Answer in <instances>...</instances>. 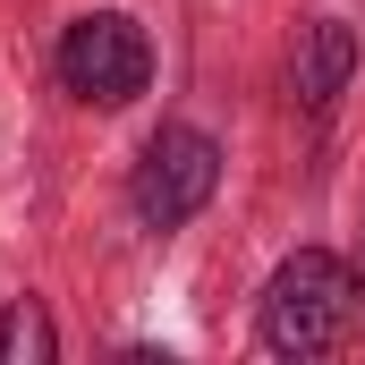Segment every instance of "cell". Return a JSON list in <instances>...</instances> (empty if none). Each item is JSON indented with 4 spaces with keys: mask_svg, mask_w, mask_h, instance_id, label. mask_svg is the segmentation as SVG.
<instances>
[{
    "mask_svg": "<svg viewBox=\"0 0 365 365\" xmlns=\"http://www.w3.org/2000/svg\"><path fill=\"white\" fill-rule=\"evenodd\" d=\"M357 314H365V280L340 247H297L280 255L264 297H255V349L289 365H314V357H340L357 340Z\"/></svg>",
    "mask_w": 365,
    "mask_h": 365,
    "instance_id": "1",
    "label": "cell"
},
{
    "mask_svg": "<svg viewBox=\"0 0 365 365\" xmlns=\"http://www.w3.org/2000/svg\"><path fill=\"white\" fill-rule=\"evenodd\" d=\"M51 68H60V93H68V102H86V110H128V102L153 93V34H145L128 9H86V17L60 26Z\"/></svg>",
    "mask_w": 365,
    "mask_h": 365,
    "instance_id": "2",
    "label": "cell"
},
{
    "mask_svg": "<svg viewBox=\"0 0 365 365\" xmlns=\"http://www.w3.org/2000/svg\"><path fill=\"white\" fill-rule=\"evenodd\" d=\"M212 195H221V136L195 128V119H162V128L145 136L136 170H128V212H136V230L170 238V230H187V221L212 204Z\"/></svg>",
    "mask_w": 365,
    "mask_h": 365,
    "instance_id": "3",
    "label": "cell"
},
{
    "mask_svg": "<svg viewBox=\"0 0 365 365\" xmlns=\"http://www.w3.org/2000/svg\"><path fill=\"white\" fill-rule=\"evenodd\" d=\"M349 77H357V26H349V17H306V26L289 34V68H280L289 110L323 119V110L349 93Z\"/></svg>",
    "mask_w": 365,
    "mask_h": 365,
    "instance_id": "4",
    "label": "cell"
},
{
    "mask_svg": "<svg viewBox=\"0 0 365 365\" xmlns=\"http://www.w3.org/2000/svg\"><path fill=\"white\" fill-rule=\"evenodd\" d=\"M60 357V331L43 314V297H9L0 306V365H51Z\"/></svg>",
    "mask_w": 365,
    "mask_h": 365,
    "instance_id": "5",
    "label": "cell"
}]
</instances>
